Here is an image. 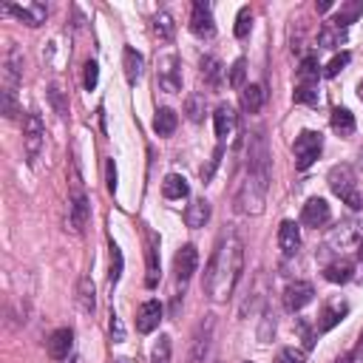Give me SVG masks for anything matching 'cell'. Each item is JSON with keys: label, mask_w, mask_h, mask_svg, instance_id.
I'll return each instance as SVG.
<instances>
[{"label": "cell", "mask_w": 363, "mask_h": 363, "mask_svg": "<svg viewBox=\"0 0 363 363\" xmlns=\"http://www.w3.org/2000/svg\"><path fill=\"white\" fill-rule=\"evenodd\" d=\"M264 102H267V91H264L261 82L244 85V91H241V108H244L247 113H258V111L264 108Z\"/></svg>", "instance_id": "603a6c76"}, {"label": "cell", "mask_w": 363, "mask_h": 363, "mask_svg": "<svg viewBox=\"0 0 363 363\" xmlns=\"http://www.w3.org/2000/svg\"><path fill=\"white\" fill-rule=\"evenodd\" d=\"M176 122H179V116H176L173 108H159L156 116H153V130L159 136H170L176 130Z\"/></svg>", "instance_id": "f546056e"}, {"label": "cell", "mask_w": 363, "mask_h": 363, "mask_svg": "<svg viewBox=\"0 0 363 363\" xmlns=\"http://www.w3.org/2000/svg\"><path fill=\"white\" fill-rule=\"evenodd\" d=\"M352 360H354V357H352V354H343V357H337V360H335V363H352Z\"/></svg>", "instance_id": "db71d44e"}, {"label": "cell", "mask_w": 363, "mask_h": 363, "mask_svg": "<svg viewBox=\"0 0 363 363\" xmlns=\"http://www.w3.org/2000/svg\"><path fill=\"white\" fill-rule=\"evenodd\" d=\"M43 145H45V125L37 113H26L23 119V147H26V156L28 162L34 164L43 153Z\"/></svg>", "instance_id": "8992f818"}, {"label": "cell", "mask_w": 363, "mask_h": 363, "mask_svg": "<svg viewBox=\"0 0 363 363\" xmlns=\"http://www.w3.org/2000/svg\"><path fill=\"white\" fill-rule=\"evenodd\" d=\"M247 173H250L252 179H258L264 187H269V150H267V139H264V133H252V136H250Z\"/></svg>", "instance_id": "3957f363"}, {"label": "cell", "mask_w": 363, "mask_h": 363, "mask_svg": "<svg viewBox=\"0 0 363 363\" xmlns=\"http://www.w3.org/2000/svg\"><path fill=\"white\" fill-rule=\"evenodd\" d=\"M360 14H363V3H346V6L337 11V17H335L332 23H335L337 28H346V26H349V23H354Z\"/></svg>", "instance_id": "d590c367"}, {"label": "cell", "mask_w": 363, "mask_h": 363, "mask_svg": "<svg viewBox=\"0 0 363 363\" xmlns=\"http://www.w3.org/2000/svg\"><path fill=\"white\" fill-rule=\"evenodd\" d=\"M199 65H201V77H204V82H207V85L216 91V88L221 85V77H224V68H221V62H218L213 54H204Z\"/></svg>", "instance_id": "83f0119b"}, {"label": "cell", "mask_w": 363, "mask_h": 363, "mask_svg": "<svg viewBox=\"0 0 363 363\" xmlns=\"http://www.w3.org/2000/svg\"><path fill=\"white\" fill-rule=\"evenodd\" d=\"M343 40H346V28H337L335 23H326V26L320 28V34H318L320 48H337Z\"/></svg>", "instance_id": "1f68e13d"}, {"label": "cell", "mask_w": 363, "mask_h": 363, "mask_svg": "<svg viewBox=\"0 0 363 363\" xmlns=\"http://www.w3.org/2000/svg\"><path fill=\"white\" fill-rule=\"evenodd\" d=\"M354 357H357V360H363V332H360V337H357V349H354Z\"/></svg>", "instance_id": "f5cc1de1"}, {"label": "cell", "mask_w": 363, "mask_h": 363, "mask_svg": "<svg viewBox=\"0 0 363 363\" xmlns=\"http://www.w3.org/2000/svg\"><path fill=\"white\" fill-rule=\"evenodd\" d=\"M295 326H298V332H301V337H303V346H306V349H312V346H315V335H312L309 323H306L303 318H298V323H295Z\"/></svg>", "instance_id": "c3c4849f"}, {"label": "cell", "mask_w": 363, "mask_h": 363, "mask_svg": "<svg viewBox=\"0 0 363 363\" xmlns=\"http://www.w3.org/2000/svg\"><path fill=\"white\" fill-rule=\"evenodd\" d=\"M221 156H224V145H218L216 150H213V156H210V162H207V167H201V182L207 184L210 179H213V173H216V167L221 164Z\"/></svg>", "instance_id": "ee69618b"}, {"label": "cell", "mask_w": 363, "mask_h": 363, "mask_svg": "<svg viewBox=\"0 0 363 363\" xmlns=\"http://www.w3.org/2000/svg\"><path fill=\"white\" fill-rule=\"evenodd\" d=\"M213 125H216V136H218L221 142L230 139V136L235 133V125H238V116H235L233 105L221 102V105L213 111Z\"/></svg>", "instance_id": "2e32d148"}, {"label": "cell", "mask_w": 363, "mask_h": 363, "mask_svg": "<svg viewBox=\"0 0 363 363\" xmlns=\"http://www.w3.org/2000/svg\"><path fill=\"white\" fill-rule=\"evenodd\" d=\"M323 278H326L329 284H346V281H352V278H354V261L337 258V261L326 264V267H323Z\"/></svg>", "instance_id": "7402d4cb"}, {"label": "cell", "mask_w": 363, "mask_h": 363, "mask_svg": "<svg viewBox=\"0 0 363 363\" xmlns=\"http://www.w3.org/2000/svg\"><path fill=\"white\" fill-rule=\"evenodd\" d=\"M264 196H267V187H264L258 179H252V176L247 173L244 184H241V190H238L235 204H238L241 213H247V216H258V213L264 210Z\"/></svg>", "instance_id": "52a82bcc"}, {"label": "cell", "mask_w": 363, "mask_h": 363, "mask_svg": "<svg viewBox=\"0 0 363 363\" xmlns=\"http://www.w3.org/2000/svg\"><path fill=\"white\" fill-rule=\"evenodd\" d=\"M6 11H11V14H17L26 26H40V23H45V17H48V9L43 6V3H26V6H6Z\"/></svg>", "instance_id": "ffe728a7"}, {"label": "cell", "mask_w": 363, "mask_h": 363, "mask_svg": "<svg viewBox=\"0 0 363 363\" xmlns=\"http://www.w3.org/2000/svg\"><path fill=\"white\" fill-rule=\"evenodd\" d=\"M170 352H173L170 337L159 335V340L153 343V352H150V363H170Z\"/></svg>", "instance_id": "8d00e7d4"}, {"label": "cell", "mask_w": 363, "mask_h": 363, "mask_svg": "<svg viewBox=\"0 0 363 363\" xmlns=\"http://www.w3.org/2000/svg\"><path fill=\"white\" fill-rule=\"evenodd\" d=\"M207 221H210V201L207 199H193L184 210V224L196 230V227H204Z\"/></svg>", "instance_id": "cb8c5ba5"}, {"label": "cell", "mask_w": 363, "mask_h": 363, "mask_svg": "<svg viewBox=\"0 0 363 363\" xmlns=\"http://www.w3.org/2000/svg\"><path fill=\"white\" fill-rule=\"evenodd\" d=\"M357 258H360V261H363V241H360V244H357Z\"/></svg>", "instance_id": "11a10c76"}, {"label": "cell", "mask_w": 363, "mask_h": 363, "mask_svg": "<svg viewBox=\"0 0 363 363\" xmlns=\"http://www.w3.org/2000/svg\"><path fill=\"white\" fill-rule=\"evenodd\" d=\"M244 74H247V60L238 57L230 68V88H244Z\"/></svg>", "instance_id": "7bdbcfd3"}, {"label": "cell", "mask_w": 363, "mask_h": 363, "mask_svg": "<svg viewBox=\"0 0 363 363\" xmlns=\"http://www.w3.org/2000/svg\"><path fill=\"white\" fill-rule=\"evenodd\" d=\"M20 79H23V54H20L17 45H11L6 51V57H3V91L14 94Z\"/></svg>", "instance_id": "7c38bea8"}, {"label": "cell", "mask_w": 363, "mask_h": 363, "mask_svg": "<svg viewBox=\"0 0 363 363\" xmlns=\"http://www.w3.org/2000/svg\"><path fill=\"white\" fill-rule=\"evenodd\" d=\"M250 26H252V11H250V6H241L238 9V17H235V37H247L250 34Z\"/></svg>", "instance_id": "f35d334b"}, {"label": "cell", "mask_w": 363, "mask_h": 363, "mask_svg": "<svg viewBox=\"0 0 363 363\" xmlns=\"http://www.w3.org/2000/svg\"><path fill=\"white\" fill-rule=\"evenodd\" d=\"M111 337H113V343L125 340V326H122V318L116 312H111Z\"/></svg>", "instance_id": "7dc6e473"}, {"label": "cell", "mask_w": 363, "mask_h": 363, "mask_svg": "<svg viewBox=\"0 0 363 363\" xmlns=\"http://www.w3.org/2000/svg\"><path fill=\"white\" fill-rule=\"evenodd\" d=\"M3 113H6L9 119L17 116V102H14V94H11V91H3Z\"/></svg>", "instance_id": "681fc988"}, {"label": "cell", "mask_w": 363, "mask_h": 363, "mask_svg": "<svg viewBox=\"0 0 363 363\" xmlns=\"http://www.w3.org/2000/svg\"><path fill=\"white\" fill-rule=\"evenodd\" d=\"M269 332H275V320H269V312H264V323H261V329H258L261 343H267V340H269Z\"/></svg>", "instance_id": "816d5d0a"}, {"label": "cell", "mask_w": 363, "mask_h": 363, "mask_svg": "<svg viewBox=\"0 0 363 363\" xmlns=\"http://www.w3.org/2000/svg\"><path fill=\"white\" fill-rule=\"evenodd\" d=\"M105 184H108L111 193H116V167H113V159H108V164H105Z\"/></svg>", "instance_id": "f907efd6"}, {"label": "cell", "mask_w": 363, "mask_h": 363, "mask_svg": "<svg viewBox=\"0 0 363 363\" xmlns=\"http://www.w3.org/2000/svg\"><path fill=\"white\" fill-rule=\"evenodd\" d=\"M68 218H71V227L77 233H82L88 218H91V201H88L85 187L79 182V173H74V184H71V196H68Z\"/></svg>", "instance_id": "5b68a950"}, {"label": "cell", "mask_w": 363, "mask_h": 363, "mask_svg": "<svg viewBox=\"0 0 363 363\" xmlns=\"http://www.w3.org/2000/svg\"><path fill=\"white\" fill-rule=\"evenodd\" d=\"M346 312H349V306H346L343 301H332V303H326L323 312H320V318H318V332H329L332 326H337V323L343 320Z\"/></svg>", "instance_id": "d4e9b609"}, {"label": "cell", "mask_w": 363, "mask_h": 363, "mask_svg": "<svg viewBox=\"0 0 363 363\" xmlns=\"http://www.w3.org/2000/svg\"><path fill=\"white\" fill-rule=\"evenodd\" d=\"M318 60L315 57H303V62H301V68H298V82H303V85H318Z\"/></svg>", "instance_id": "836d02e7"}, {"label": "cell", "mask_w": 363, "mask_h": 363, "mask_svg": "<svg viewBox=\"0 0 363 363\" xmlns=\"http://www.w3.org/2000/svg\"><path fill=\"white\" fill-rule=\"evenodd\" d=\"M357 94H360V99H363V82H360V85H357Z\"/></svg>", "instance_id": "9f6ffc18"}, {"label": "cell", "mask_w": 363, "mask_h": 363, "mask_svg": "<svg viewBox=\"0 0 363 363\" xmlns=\"http://www.w3.org/2000/svg\"><path fill=\"white\" fill-rule=\"evenodd\" d=\"M184 113L190 122H201L204 119V94H190L184 99Z\"/></svg>", "instance_id": "e575fe53"}, {"label": "cell", "mask_w": 363, "mask_h": 363, "mask_svg": "<svg viewBox=\"0 0 363 363\" xmlns=\"http://www.w3.org/2000/svg\"><path fill=\"white\" fill-rule=\"evenodd\" d=\"M187 193H190V187H187V179H184L182 173H167V176L162 179V196H164V199L179 201V199H184Z\"/></svg>", "instance_id": "484cf974"}, {"label": "cell", "mask_w": 363, "mask_h": 363, "mask_svg": "<svg viewBox=\"0 0 363 363\" xmlns=\"http://www.w3.org/2000/svg\"><path fill=\"white\" fill-rule=\"evenodd\" d=\"M196 267H199V252H196V247H193V244H182V247H179V252H176V258H173L176 284H179L182 289H184V286H187V281L193 278Z\"/></svg>", "instance_id": "30bf717a"}, {"label": "cell", "mask_w": 363, "mask_h": 363, "mask_svg": "<svg viewBox=\"0 0 363 363\" xmlns=\"http://www.w3.org/2000/svg\"><path fill=\"white\" fill-rule=\"evenodd\" d=\"M71 346H74V332H71L68 326L51 332V337H48V343H45V349H48V354H51L54 360H65L68 352H71Z\"/></svg>", "instance_id": "ac0fdd59"}, {"label": "cell", "mask_w": 363, "mask_h": 363, "mask_svg": "<svg viewBox=\"0 0 363 363\" xmlns=\"http://www.w3.org/2000/svg\"><path fill=\"white\" fill-rule=\"evenodd\" d=\"M96 79H99V68H96V62H85V74H82V85H85L88 91H94V88H96Z\"/></svg>", "instance_id": "bcb514c9"}, {"label": "cell", "mask_w": 363, "mask_h": 363, "mask_svg": "<svg viewBox=\"0 0 363 363\" xmlns=\"http://www.w3.org/2000/svg\"><path fill=\"white\" fill-rule=\"evenodd\" d=\"M241 269H244V244H241V238L235 233H227L218 241V247H216V252H213V258L207 264L204 289H207L210 301L224 303L233 295V289H235V284L241 278Z\"/></svg>", "instance_id": "6da1fadb"}, {"label": "cell", "mask_w": 363, "mask_h": 363, "mask_svg": "<svg viewBox=\"0 0 363 363\" xmlns=\"http://www.w3.org/2000/svg\"><path fill=\"white\" fill-rule=\"evenodd\" d=\"M275 363H306V352L295 349V346H286L275 354Z\"/></svg>", "instance_id": "b9f144b4"}, {"label": "cell", "mask_w": 363, "mask_h": 363, "mask_svg": "<svg viewBox=\"0 0 363 363\" xmlns=\"http://www.w3.org/2000/svg\"><path fill=\"white\" fill-rule=\"evenodd\" d=\"M312 298H315V286L309 281H292L284 289V306L289 312H301L306 303H312Z\"/></svg>", "instance_id": "4fadbf2b"}, {"label": "cell", "mask_w": 363, "mask_h": 363, "mask_svg": "<svg viewBox=\"0 0 363 363\" xmlns=\"http://www.w3.org/2000/svg\"><path fill=\"white\" fill-rule=\"evenodd\" d=\"M122 267H125V261H122V250L111 241V269H108V281H111V284H116V281L122 278Z\"/></svg>", "instance_id": "74e56055"}, {"label": "cell", "mask_w": 363, "mask_h": 363, "mask_svg": "<svg viewBox=\"0 0 363 363\" xmlns=\"http://www.w3.org/2000/svg\"><path fill=\"white\" fill-rule=\"evenodd\" d=\"M292 150H295V167H298V170H306V167L320 156V150H323V136H320L318 130H301V133L295 136Z\"/></svg>", "instance_id": "277c9868"}, {"label": "cell", "mask_w": 363, "mask_h": 363, "mask_svg": "<svg viewBox=\"0 0 363 363\" xmlns=\"http://www.w3.org/2000/svg\"><path fill=\"white\" fill-rule=\"evenodd\" d=\"M150 28H153V34H156L162 43H170V40H173V31H176V26H173V17H170L167 11H156V14H153V23H150Z\"/></svg>", "instance_id": "4dcf8cb0"}, {"label": "cell", "mask_w": 363, "mask_h": 363, "mask_svg": "<svg viewBox=\"0 0 363 363\" xmlns=\"http://www.w3.org/2000/svg\"><path fill=\"white\" fill-rule=\"evenodd\" d=\"M247 363H252V360H247Z\"/></svg>", "instance_id": "680465c9"}, {"label": "cell", "mask_w": 363, "mask_h": 363, "mask_svg": "<svg viewBox=\"0 0 363 363\" xmlns=\"http://www.w3.org/2000/svg\"><path fill=\"white\" fill-rule=\"evenodd\" d=\"M48 99H51V105H54V111H57L60 116H68V102H65V96H62V91H60L57 85L48 88Z\"/></svg>", "instance_id": "f6af8a7d"}, {"label": "cell", "mask_w": 363, "mask_h": 363, "mask_svg": "<svg viewBox=\"0 0 363 363\" xmlns=\"http://www.w3.org/2000/svg\"><path fill=\"white\" fill-rule=\"evenodd\" d=\"M156 82H159V88H162L164 94H179V91H182V71H179V57H176V54L159 57Z\"/></svg>", "instance_id": "ba28073f"}, {"label": "cell", "mask_w": 363, "mask_h": 363, "mask_svg": "<svg viewBox=\"0 0 363 363\" xmlns=\"http://www.w3.org/2000/svg\"><path fill=\"white\" fill-rule=\"evenodd\" d=\"M77 303H79V309H82L85 315H94V309H96V289H94L91 275H82V278H79V286H77Z\"/></svg>", "instance_id": "4316f807"}, {"label": "cell", "mask_w": 363, "mask_h": 363, "mask_svg": "<svg viewBox=\"0 0 363 363\" xmlns=\"http://www.w3.org/2000/svg\"><path fill=\"white\" fill-rule=\"evenodd\" d=\"M360 241H363L360 227L354 221H343L329 233V247H335V250H349V247H357Z\"/></svg>", "instance_id": "9a60e30c"}, {"label": "cell", "mask_w": 363, "mask_h": 363, "mask_svg": "<svg viewBox=\"0 0 363 363\" xmlns=\"http://www.w3.org/2000/svg\"><path fill=\"white\" fill-rule=\"evenodd\" d=\"M159 320H162V303L159 301H145L139 309H136V329L142 332V335H150L156 326H159Z\"/></svg>", "instance_id": "e0dca14e"}, {"label": "cell", "mask_w": 363, "mask_h": 363, "mask_svg": "<svg viewBox=\"0 0 363 363\" xmlns=\"http://www.w3.org/2000/svg\"><path fill=\"white\" fill-rule=\"evenodd\" d=\"M159 281V235L147 233V286H156Z\"/></svg>", "instance_id": "f1b7e54d"}, {"label": "cell", "mask_w": 363, "mask_h": 363, "mask_svg": "<svg viewBox=\"0 0 363 363\" xmlns=\"http://www.w3.org/2000/svg\"><path fill=\"white\" fill-rule=\"evenodd\" d=\"M113 363H128V360H125V357H119V360H113Z\"/></svg>", "instance_id": "6f0895ef"}, {"label": "cell", "mask_w": 363, "mask_h": 363, "mask_svg": "<svg viewBox=\"0 0 363 363\" xmlns=\"http://www.w3.org/2000/svg\"><path fill=\"white\" fill-rule=\"evenodd\" d=\"M190 31L201 40H210L216 34V20H213V9L210 3L204 0H196L193 3V11H190Z\"/></svg>", "instance_id": "8fae6325"}, {"label": "cell", "mask_w": 363, "mask_h": 363, "mask_svg": "<svg viewBox=\"0 0 363 363\" xmlns=\"http://www.w3.org/2000/svg\"><path fill=\"white\" fill-rule=\"evenodd\" d=\"M213 329H216V320L213 315H204V320L196 326L193 332V340H190V363H204L207 352H210V340H213Z\"/></svg>", "instance_id": "9c48e42d"}, {"label": "cell", "mask_w": 363, "mask_h": 363, "mask_svg": "<svg viewBox=\"0 0 363 363\" xmlns=\"http://www.w3.org/2000/svg\"><path fill=\"white\" fill-rule=\"evenodd\" d=\"M326 182L332 187L335 196H340L352 210H360L363 207V193L357 190V176L349 164H335L329 173H326Z\"/></svg>", "instance_id": "7a4b0ae2"}, {"label": "cell", "mask_w": 363, "mask_h": 363, "mask_svg": "<svg viewBox=\"0 0 363 363\" xmlns=\"http://www.w3.org/2000/svg\"><path fill=\"white\" fill-rule=\"evenodd\" d=\"M349 60H352V54L349 51H340V54H335L332 60H329V65L323 68V77H337L346 65H349Z\"/></svg>", "instance_id": "ab89813d"}, {"label": "cell", "mask_w": 363, "mask_h": 363, "mask_svg": "<svg viewBox=\"0 0 363 363\" xmlns=\"http://www.w3.org/2000/svg\"><path fill=\"white\" fill-rule=\"evenodd\" d=\"M122 68H125V77H128V82L130 85H136L139 79H142V74H145V57L136 51V48H125L122 51Z\"/></svg>", "instance_id": "44dd1931"}, {"label": "cell", "mask_w": 363, "mask_h": 363, "mask_svg": "<svg viewBox=\"0 0 363 363\" xmlns=\"http://www.w3.org/2000/svg\"><path fill=\"white\" fill-rule=\"evenodd\" d=\"M332 128L340 133V136H349L354 130V116L349 108H335L332 111Z\"/></svg>", "instance_id": "d6a6232c"}, {"label": "cell", "mask_w": 363, "mask_h": 363, "mask_svg": "<svg viewBox=\"0 0 363 363\" xmlns=\"http://www.w3.org/2000/svg\"><path fill=\"white\" fill-rule=\"evenodd\" d=\"M295 102H301V105H318V85H303V82H298V88H295Z\"/></svg>", "instance_id": "60d3db41"}, {"label": "cell", "mask_w": 363, "mask_h": 363, "mask_svg": "<svg viewBox=\"0 0 363 363\" xmlns=\"http://www.w3.org/2000/svg\"><path fill=\"white\" fill-rule=\"evenodd\" d=\"M278 247H281L284 255H295L301 250V230H298L295 221H289V218L281 221V227H278Z\"/></svg>", "instance_id": "d6986e66"}, {"label": "cell", "mask_w": 363, "mask_h": 363, "mask_svg": "<svg viewBox=\"0 0 363 363\" xmlns=\"http://www.w3.org/2000/svg\"><path fill=\"white\" fill-rule=\"evenodd\" d=\"M329 218H332V210H329L326 199H320V196H312L301 210V224L303 227H315L318 230V227L329 224Z\"/></svg>", "instance_id": "5bb4252c"}]
</instances>
